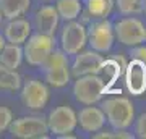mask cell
I'll use <instances>...</instances> for the list:
<instances>
[{
  "label": "cell",
  "mask_w": 146,
  "mask_h": 139,
  "mask_svg": "<svg viewBox=\"0 0 146 139\" xmlns=\"http://www.w3.org/2000/svg\"><path fill=\"white\" fill-rule=\"evenodd\" d=\"M101 110L104 112L106 120L115 129L128 128L135 118V108L130 99L127 97H109L101 103Z\"/></svg>",
  "instance_id": "cell-1"
},
{
  "label": "cell",
  "mask_w": 146,
  "mask_h": 139,
  "mask_svg": "<svg viewBox=\"0 0 146 139\" xmlns=\"http://www.w3.org/2000/svg\"><path fill=\"white\" fill-rule=\"evenodd\" d=\"M42 74L50 86L62 88L70 81V70H68V58L63 50H52L46 62L41 65Z\"/></svg>",
  "instance_id": "cell-2"
},
{
  "label": "cell",
  "mask_w": 146,
  "mask_h": 139,
  "mask_svg": "<svg viewBox=\"0 0 146 139\" xmlns=\"http://www.w3.org/2000/svg\"><path fill=\"white\" fill-rule=\"evenodd\" d=\"M26 41L28 42L23 47V58H26L31 67H41L54 50V36L36 32Z\"/></svg>",
  "instance_id": "cell-3"
},
{
  "label": "cell",
  "mask_w": 146,
  "mask_h": 139,
  "mask_svg": "<svg viewBox=\"0 0 146 139\" xmlns=\"http://www.w3.org/2000/svg\"><path fill=\"white\" fill-rule=\"evenodd\" d=\"M114 24L107 18L93 21L86 31V42L96 52H109L114 45Z\"/></svg>",
  "instance_id": "cell-4"
},
{
  "label": "cell",
  "mask_w": 146,
  "mask_h": 139,
  "mask_svg": "<svg viewBox=\"0 0 146 139\" xmlns=\"http://www.w3.org/2000/svg\"><path fill=\"white\" fill-rule=\"evenodd\" d=\"M73 94L80 103L93 105V103L99 102L104 94V81L98 74L78 76L75 86H73Z\"/></svg>",
  "instance_id": "cell-5"
},
{
  "label": "cell",
  "mask_w": 146,
  "mask_h": 139,
  "mask_svg": "<svg viewBox=\"0 0 146 139\" xmlns=\"http://www.w3.org/2000/svg\"><path fill=\"white\" fill-rule=\"evenodd\" d=\"M8 129L15 138L21 139L46 138L49 133L47 120L42 117H21V118L11 120Z\"/></svg>",
  "instance_id": "cell-6"
},
{
  "label": "cell",
  "mask_w": 146,
  "mask_h": 139,
  "mask_svg": "<svg viewBox=\"0 0 146 139\" xmlns=\"http://www.w3.org/2000/svg\"><path fill=\"white\" fill-rule=\"evenodd\" d=\"M114 34L125 45H140L146 41V26L138 18H123L114 24Z\"/></svg>",
  "instance_id": "cell-7"
},
{
  "label": "cell",
  "mask_w": 146,
  "mask_h": 139,
  "mask_svg": "<svg viewBox=\"0 0 146 139\" xmlns=\"http://www.w3.org/2000/svg\"><path fill=\"white\" fill-rule=\"evenodd\" d=\"M60 44H62V50L67 55L78 53L86 44V28L81 23H76L72 20L63 28Z\"/></svg>",
  "instance_id": "cell-8"
},
{
  "label": "cell",
  "mask_w": 146,
  "mask_h": 139,
  "mask_svg": "<svg viewBox=\"0 0 146 139\" xmlns=\"http://www.w3.org/2000/svg\"><path fill=\"white\" fill-rule=\"evenodd\" d=\"M76 125H78L76 113L70 107H65V105H60V107L54 108L52 112H50V115H49V118H47L49 131L54 133L55 136L72 133Z\"/></svg>",
  "instance_id": "cell-9"
},
{
  "label": "cell",
  "mask_w": 146,
  "mask_h": 139,
  "mask_svg": "<svg viewBox=\"0 0 146 139\" xmlns=\"http://www.w3.org/2000/svg\"><path fill=\"white\" fill-rule=\"evenodd\" d=\"M21 100L31 110H41L49 100V89L44 82L37 79H29L21 89Z\"/></svg>",
  "instance_id": "cell-10"
},
{
  "label": "cell",
  "mask_w": 146,
  "mask_h": 139,
  "mask_svg": "<svg viewBox=\"0 0 146 139\" xmlns=\"http://www.w3.org/2000/svg\"><path fill=\"white\" fill-rule=\"evenodd\" d=\"M125 84L131 96H141L146 91V65L136 58H131L125 67Z\"/></svg>",
  "instance_id": "cell-11"
},
{
  "label": "cell",
  "mask_w": 146,
  "mask_h": 139,
  "mask_svg": "<svg viewBox=\"0 0 146 139\" xmlns=\"http://www.w3.org/2000/svg\"><path fill=\"white\" fill-rule=\"evenodd\" d=\"M102 62H104L102 55H99V52L93 50V49L81 52L80 55H76L75 62H73L72 67L73 76L78 78V76H84V74H98L101 71Z\"/></svg>",
  "instance_id": "cell-12"
},
{
  "label": "cell",
  "mask_w": 146,
  "mask_h": 139,
  "mask_svg": "<svg viewBox=\"0 0 146 139\" xmlns=\"http://www.w3.org/2000/svg\"><path fill=\"white\" fill-rule=\"evenodd\" d=\"M34 21H36L37 32H42V34H47V36H54L55 29L58 26V21H60V16H58L55 7L46 5L37 10Z\"/></svg>",
  "instance_id": "cell-13"
},
{
  "label": "cell",
  "mask_w": 146,
  "mask_h": 139,
  "mask_svg": "<svg viewBox=\"0 0 146 139\" xmlns=\"http://www.w3.org/2000/svg\"><path fill=\"white\" fill-rule=\"evenodd\" d=\"M76 121L84 131L96 133V131L102 129V126L106 125V115L98 107H86L76 115Z\"/></svg>",
  "instance_id": "cell-14"
},
{
  "label": "cell",
  "mask_w": 146,
  "mask_h": 139,
  "mask_svg": "<svg viewBox=\"0 0 146 139\" xmlns=\"http://www.w3.org/2000/svg\"><path fill=\"white\" fill-rule=\"evenodd\" d=\"M29 34H31V24L21 18L10 20V23L5 26V31H3L5 41H8L10 44H20V45L23 42H26Z\"/></svg>",
  "instance_id": "cell-15"
},
{
  "label": "cell",
  "mask_w": 146,
  "mask_h": 139,
  "mask_svg": "<svg viewBox=\"0 0 146 139\" xmlns=\"http://www.w3.org/2000/svg\"><path fill=\"white\" fill-rule=\"evenodd\" d=\"M23 62V49L20 44H5L0 50V63L5 67L16 70Z\"/></svg>",
  "instance_id": "cell-16"
},
{
  "label": "cell",
  "mask_w": 146,
  "mask_h": 139,
  "mask_svg": "<svg viewBox=\"0 0 146 139\" xmlns=\"http://www.w3.org/2000/svg\"><path fill=\"white\" fill-rule=\"evenodd\" d=\"M29 8V0H0V13L7 20L20 18Z\"/></svg>",
  "instance_id": "cell-17"
},
{
  "label": "cell",
  "mask_w": 146,
  "mask_h": 139,
  "mask_svg": "<svg viewBox=\"0 0 146 139\" xmlns=\"http://www.w3.org/2000/svg\"><path fill=\"white\" fill-rule=\"evenodd\" d=\"M127 67V60L123 55H115L112 58H107L102 62V67H101V71H104L106 78H109V82H114L117 78L125 71Z\"/></svg>",
  "instance_id": "cell-18"
},
{
  "label": "cell",
  "mask_w": 146,
  "mask_h": 139,
  "mask_svg": "<svg viewBox=\"0 0 146 139\" xmlns=\"http://www.w3.org/2000/svg\"><path fill=\"white\" fill-rule=\"evenodd\" d=\"M114 5H115L114 0H88L86 2L88 15L93 16L94 20L107 18L114 10Z\"/></svg>",
  "instance_id": "cell-19"
},
{
  "label": "cell",
  "mask_w": 146,
  "mask_h": 139,
  "mask_svg": "<svg viewBox=\"0 0 146 139\" xmlns=\"http://www.w3.org/2000/svg\"><path fill=\"white\" fill-rule=\"evenodd\" d=\"M21 88V76L16 70L5 67L0 63V89L5 91H18Z\"/></svg>",
  "instance_id": "cell-20"
},
{
  "label": "cell",
  "mask_w": 146,
  "mask_h": 139,
  "mask_svg": "<svg viewBox=\"0 0 146 139\" xmlns=\"http://www.w3.org/2000/svg\"><path fill=\"white\" fill-rule=\"evenodd\" d=\"M55 10L62 20L72 21L81 13V2L80 0H57Z\"/></svg>",
  "instance_id": "cell-21"
},
{
  "label": "cell",
  "mask_w": 146,
  "mask_h": 139,
  "mask_svg": "<svg viewBox=\"0 0 146 139\" xmlns=\"http://www.w3.org/2000/svg\"><path fill=\"white\" fill-rule=\"evenodd\" d=\"M115 5L122 15H136L141 11V0H115Z\"/></svg>",
  "instance_id": "cell-22"
},
{
  "label": "cell",
  "mask_w": 146,
  "mask_h": 139,
  "mask_svg": "<svg viewBox=\"0 0 146 139\" xmlns=\"http://www.w3.org/2000/svg\"><path fill=\"white\" fill-rule=\"evenodd\" d=\"M11 120H13V115H11V110L7 107H0V133L8 129Z\"/></svg>",
  "instance_id": "cell-23"
},
{
  "label": "cell",
  "mask_w": 146,
  "mask_h": 139,
  "mask_svg": "<svg viewBox=\"0 0 146 139\" xmlns=\"http://www.w3.org/2000/svg\"><path fill=\"white\" fill-rule=\"evenodd\" d=\"M135 134L136 138L140 139H146V113H143L140 118L136 120L135 125Z\"/></svg>",
  "instance_id": "cell-24"
},
{
  "label": "cell",
  "mask_w": 146,
  "mask_h": 139,
  "mask_svg": "<svg viewBox=\"0 0 146 139\" xmlns=\"http://www.w3.org/2000/svg\"><path fill=\"white\" fill-rule=\"evenodd\" d=\"M130 55L131 58H136V60H140L146 65V47H136L130 52Z\"/></svg>",
  "instance_id": "cell-25"
},
{
  "label": "cell",
  "mask_w": 146,
  "mask_h": 139,
  "mask_svg": "<svg viewBox=\"0 0 146 139\" xmlns=\"http://www.w3.org/2000/svg\"><path fill=\"white\" fill-rule=\"evenodd\" d=\"M7 42H5V37L2 36V34H0V50H2V49H3V45H5Z\"/></svg>",
  "instance_id": "cell-26"
},
{
  "label": "cell",
  "mask_w": 146,
  "mask_h": 139,
  "mask_svg": "<svg viewBox=\"0 0 146 139\" xmlns=\"http://www.w3.org/2000/svg\"><path fill=\"white\" fill-rule=\"evenodd\" d=\"M141 11H145L146 15V0H141Z\"/></svg>",
  "instance_id": "cell-27"
},
{
  "label": "cell",
  "mask_w": 146,
  "mask_h": 139,
  "mask_svg": "<svg viewBox=\"0 0 146 139\" xmlns=\"http://www.w3.org/2000/svg\"><path fill=\"white\" fill-rule=\"evenodd\" d=\"M0 23H2V13H0Z\"/></svg>",
  "instance_id": "cell-28"
}]
</instances>
